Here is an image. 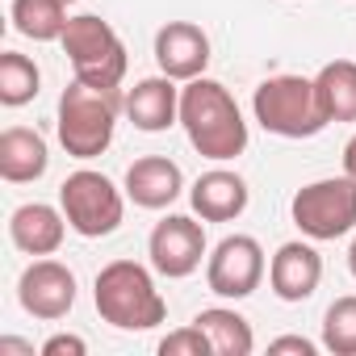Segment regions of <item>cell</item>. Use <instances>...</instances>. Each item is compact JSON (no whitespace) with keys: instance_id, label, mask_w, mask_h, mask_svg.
I'll list each match as a JSON object with an SVG mask.
<instances>
[{"instance_id":"cell-1","label":"cell","mask_w":356,"mask_h":356,"mask_svg":"<svg viewBox=\"0 0 356 356\" xmlns=\"http://www.w3.org/2000/svg\"><path fill=\"white\" fill-rule=\"evenodd\" d=\"M181 126L193 143L197 155L227 163L235 155L248 151V122L235 105V97L218 84V80H185L181 88Z\"/></svg>"},{"instance_id":"cell-2","label":"cell","mask_w":356,"mask_h":356,"mask_svg":"<svg viewBox=\"0 0 356 356\" xmlns=\"http://www.w3.org/2000/svg\"><path fill=\"white\" fill-rule=\"evenodd\" d=\"M97 314L118 331H151L168 318V302L159 298L151 273L134 260H113L97 273L92 285Z\"/></svg>"},{"instance_id":"cell-3","label":"cell","mask_w":356,"mask_h":356,"mask_svg":"<svg viewBox=\"0 0 356 356\" xmlns=\"http://www.w3.org/2000/svg\"><path fill=\"white\" fill-rule=\"evenodd\" d=\"M59 143L72 159H97L109 151L113 130H118V88H97V84H67L59 97V118H55Z\"/></svg>"},{"instance_id":"cell-4","label":"cell","mask_w":356,"mask_h":356,"mask_svg":"<svg viewBox=\"0 0 356 356\" xmlns=\"http://www.w3.org/2000/svg\"><path fill=\"white\" fill-rule=\"evenodd\" d=\"M256 122L277 138H314L327 126V113L314 97V80L306 76H273L252 97Z\"/></svg>"},{"instance_id":"cell-5","label":"cell","mask_w":356,"mask_h":356,"mask_svg":"<svg viewBox=\"0 0 356 356\" xmlns=\"http://www.w3.org/2000/svg\"><path fill=\"white\" fill-rule=\"evenodd\" d=\"M63 55L72 59L76 80L97 84V88H118L126 76V47L118 38V30L109 22H101L97 13H80L67 22L63 30Z\"/></svg>"},{"instance_id":"cell-6","label":"cell","mask_w":356,"mask_h":356,"mask_svg":"<svg viewBox=\"0 0 356 356\" xmlns=\"http://www.w3.org/2000/svg\"><path fill=\"white\" fill-rule=\"evenodd\" d=\"M59 210L67 218V227L84 239H105L122 227V214H126V202L118 193V185L109 181L105 172H92V168H80L72 172L67 181L59 185Z\"/></svg>"},{"instance_id":"cell-7","label":"cell","mask_w":356,"mask_h":356,"mask_svg":"<svg viewBox=\"0 0 356 356\" xmlns=\"http://www.w3.org/2000/svg\"><path fill=\"white\" fill-rule=\"evenodd\" d=\"M293 227L306 239H339L356 227V181L343 176H327V181H314L306 189L293 193Z\"/></svg>"},{"instance_id":"cell-8","label":"cell","mask_w":356,"mask_h":356,"mask_svg":"<svg viewBox=\"0 0 356 356\" xmlns=\"http://www.w3.org/2000/svg\"><path fill=\"white\" fill-rule=\"evenodd\" d=\"M264 281V248L252 235H227L210 264H206V285L218 298H252Z\"/></svg>"},{"instance_id":"cell-9","label":"cell","mask_w":356,"mask_h":356,"mask_svg":"<svg viewBox=\"0 0 356 356\" xmlns=\"http://www.w3.org/2000/svg\"><path fill=\"white\" fill-rule=\"evenodd\" d=\"M147 256H151V268L159 277H172V281L197 273L202 256H206V231H202V222H193L185 214H168L163 222H155V231L147 239Z\"/></svg>"},{"instance_id":"cell-10","label":"cell","mask_w":356,"mask_h":356,"mask_svg":"<svg viewBox=\"0 0 356 356\" xmlns=\"http://www.w3.org/2000/svg\"><path fill=\"white\" fill-rule=\"evenodd\" d=\"M17 302L34 318H47V323L63 318L76 306V277H72V268L59 264V260H34L22 273V281H17Z\"/></svg>"},{"instance_id":"cell-11","label":"cell","mask_w":356,"mask_h":356,"mask_svg":"<svg viewBox=\"0 0 356 356\" xmlns=\"http://www.w3.org/2000/svg\"><path fill=\"white\" fill-rule=\"evenodd\" d=\"M155 63L172 80H197L210 63V38L193 22H168L155 34Z\"/></svg>"},{"instance_id":"cell-12","label":"cell","mask_w":356,"mask_h":356,"mask_svg":"<svg viewBox=\"0 0 356 356\" xmlns=\"http://www.w3.org/2000/svg\"><path fill=\"white\" fill-rule=\"evenodd\" d=\"M323 281V256L310 243H281L268 264V285L281 302H306Z\"/></svg>"},{"instance_id":"cell-13","label":"cell","mask_w":356,"mask_h":356,"mask_svg":"<svg viewBox=\"0 0 356 356\" xmlns=\"http://www.w3.org/2000/svg\"><path fill=\"white\" fill-rule=\"evenodd\" d=\"M185 189V172L176 168L168 155H143L126 172V197L143 210H163L181 197Z\"/></svg>"},{"instance_id":"cell-14","label":"cell","mask_w":356,"mask_h":356,"mask_svg":"<svg viewBox=\"0 0 356 356\" xmlns=\"http://www.w3.org/2000/svg\"><path fill=\"white\" fill-rule=\"evenodd\" d=\"M189 202H193V214L202 222H235L248 210V185H243L239 172L214 168V172H206V176L193 181Z\"/></svg>"},{"instance_id":"cell-15","label":"cell","mask_w":356,"mask_h":356,"mask_svg":"<svg viewBox=\"0 0 356 356\" xmlns=\"http://www.w3.org/2000/svg\"><path fill=\"white\" fill-rule=\"evenodd\" d=\"M126 118L147 130V134H159L168 130L172 122H181V88L172 84V76H151V80H138L130 92H126Z\"/></svg>"},{"instance_id":"cell-16","label":"cell","mask_w":356,"mask_h":356,"mask_svg":"<svg viewBox=\"0 0 356 356\" xmlns=\"http://www.w3.org/2000/svg\"><path fill=\"white\" fill-rule=\"evenodd\" d=\"M63 231H67L63 210L42 206V202L17 206L13 218H9V239H13V248L26 252V256H55L59 243H63Z\"/></svg>"},{"instance_id":"cell-17","label":"cell","mask_w":356,"mask_h":356,"mask_svg":"<svg viewBox=\"0 0 356 356\" xmlns=\"http://www.w3.org/2000/svg\"><path fill=\"white\" fill-rule=\"evenodd\" d=\"M51 155H47V138L38 130H26V126H9L0 134V176L9 185H26V181H38L47 172Z\"/></svg>"},{"instance_id":"cell-18","label":"cell","mask_w":356,"mask_h":356,"mask_svg":"<svg viewBox=\"0 0 356 356\" xmlns=\"http://www.w3.org/2000/svg\"><path fill=\"white\" fill-rule=\"evenodd\" d=\"M314 97L327 122H356V63L335 59L314 76Z\"/></svg>"},{"instance_id":"cell-19","label":"cell","mask_w":356,"mask_h":356,"mask_svg":"<svg viewBox=\"0 0 356 356\" xmlns=\"http://www.w3.org/2000/svg\"><path fill=\"white\" fill-rule=\"evenodd\" d=\"M193 323L210 335L214 356H252V348H256L252 323H248L243 314L227 310V306H210V310H202Z\"/></svg>"},{"instance_id":"cell-20","label":"cell","mask_w":356,"mask_h":356,"mask_svg":"<svg viewBox=\"0 0 356 356\" xmlns=\"http://www.w3.org/2000/svg\"><path fill=\"white\" fill-rule=\"evenodd\" d=\"M13 30L34 38V42H55L67 30V0H13Z\"/></svg>"},{"instance_id":"cell-21","label":"cell","mask_w":356,"mask_h":356,"mask_svg":"<svg viewBox=\"0 0 356 356\" xmlns=\"http://www.w3.org/2000/svg\"><path fill=\"white\" fill-rule=\"evenodd\" d=\"M38 84H42V76H38L34 59H26L17 51L0 55V101H5V105H13V109L30 105L38 97Z\"/></svg>"},{"instance_id":"cell-22","label":"cell","mask_w":356,"mask_h":356,"mask_svg":"<svg viewBox=\"0 0 356 356\" xmlns=\"http://www.w3.org/2000/svg\"><path fill=\"white\" fill-rule=\"evenodd\" d=\"M323 348L335 356H356V293L335 298L323 314Z\"/></svg>"},{"instance_id":"cell-23","label":"cell","mask_w":356,"mask_h":356,"mask_svg":"<svg viewBox=\"0 0 356 356\" xmlns=\"http://www.w3.org/2000/svg\"><path fill=\"white\" fill-rule=\"evenodd\" d=\"M159 352H163V356H210L214 343H210V335H206L197 323H189V327H181V331L163 335V339H159Z\"/></svg>"},{"instance_id":"cell-24","label":"cell","mask_w":356,"mask_h":356,"mask_svg":"<svg viewBox=\"0 0 356 356\" xmlns=\"http://www.w3.org/2000/svg\"><path fill=\"white\" fill-rule=\"evenodd\" d=\"M84 352H88V343L80 335H51L42 343V356H84Z\"/></svg>"},{"instance_id":"cell-25","label":"cell","mask_w":356,"mask_h":356,"mask_svg":"<svg viewBox=\"0 0 356 356\" xmlns=\"http://www.w3.org/2000/svg\"><path fill=\"white\" fill-rule=\"evenodd\" d=\"M268 352H298V356H314V343L302 339V335H281L268 343Z\"/></svg>"},{"instance_id":"cell-26","label":"cell","mask_w":356,"mask_h":356,"mask_svg":"<svg viewBox=\"0 0 356 356\" xmlns=\"http://www.w3.org/2000/svg\"><path fill=\"white\" fill-rule=\"evenodd\" d=\"M343 172L356 181V134H352V138H348V147H343Z\"/></svg>"},{"instance_id":"cell-27","label":"cell","mask_w":356,"mask_h":356,"mask_svg":"<svg viewBox=\"0 0 356 356\" xmlns=\"http://www.w3.org/2000/svg\"><path fill=\"white\" fill-rule=\"evenodd\" d=\"M5 352H30V356H34V348L22 343V339H0V356H5Z\"/></svg>"},{"instance_id":"cell-28","label":"cell","mask_w":356,"mask_h":356,"mask_svg":"<svg viewBox=\"0 0 356 356\" xmlns=\"http://www.w3.org/2000/svg\"><path fill=\"white\" fill-rule=\"evenodd\" d=\"M348 268H352V277H356V239H352V248H348Z\"/></svg>"},{"instance_id":"cell-29","label":"cell","mask_w":356,"mask_h":356,"mask_svg":"<svg viewBox=\"0 0 356 356\" xmlns=\"http://www.w3.org/2000/svg\"><path fill=\"white\" fill-rule=\"evenodd\" d=\"M67 5H72V0H67Z\"/></svg>"}]
</instances>
